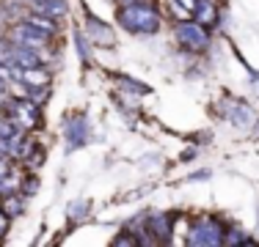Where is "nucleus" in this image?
I'll return each mask as SVG.
<instances>
[{
	"label": "nucleus",
	"instance_id": "1",
	"mask_svg": "<svg viewBox=\"0 0 259 247\" xmlns=\"http://www.w3.org/2000/svg\"><path fill=\"white\" fill-rule=\"evenodd\" d=\"M119 25L127 33H135V36H155L160 30V17H157L155 6H149L146 0L124 3L119 9Z\"/></svg>",
	"mask_w": 259,
	"mask_h": 247
},
{
	"label": "nucleus",
	"instance_id": "2",
	"mask_svg": "<svg viewBox=\"0 0 259 247\" xmlns=\"http://www.w3.org/2000/svg\"><path fill=\"white\" fill-rule=\"evenodd\" d=\"M174 33H177V41H180L185 49H190V52H204V49L209 47V33H207V28H204V25H199L196 20H182V22H177Z\"/></svg>",
	"mask_w": 259,
	"mask_h": 247
},
{
	"label": "nucleus",
	"instance_id": "3",
	"mask_svg": "<svg viewBox=\"0 0 259 247\" xmlns=\"http://www.w3.org/2000/svg\"><path fill=\"white\" fill-rule=\"evenodd\" d=\"M3 110L9 113V118L20 129H33L39 127V104L30 99H9L3 104Z\"/></svg>",
	"mask_w": 259,
	"mask_h": 247
},
{
	"label": "nucleus",
	"instance_id": "4",
	"mask_svg": "<svg viewBox=\"0 0 259 247\" xmlns=\"http://www.w3.org/2000/svg\"><path fill=\"white\" fill-rule=\"evenodd\" d=\"M188 244L193 247H215V244H224V228L218 225L215 220H199L188 233Z\"/></svg>",
	"mask_w": 259,
	"mask_h": 247
},
{
	"label": "nucleus",
	"instance_id": "5",
	"mask_svg": "<svg viewBox=\"0 0 259 247\" xmlns=\"http://www.w3.org/2000/svg\"><path fill=\"white\" fill-rule=\"evenodd\" d=\"M11 41H17V44H22V47H30V49H45L47 47V41H50V33H45V30H39L36 25H30L22 20L20 25H14L11 28Z\"/></svg>",
	"mask_w": 259,
	"mask_h": 247
},
{
	"label": "nucleus",
	"instance_id": "6",
	"mask_svg": "<svg viewBox=\"0 0 259 247\" xmlns=\"http://www.w3.org/2000/svg\"><path fill=\"white\" fill-rule=\"evenodd\" d=\"M64 135H66V143H69V151L85 146V140H89V124H85L83 115H72V118H66Z\"/></svg>",
	"mask_w": 259,
	"mask_h": 247
},
{
	"label": "nucleus",
	"instance_id": "7",
	"mask_svg": "<svg viewBox=\"0 0 259 247\" xmlns=\"http://www.w3.org/2000/svg\"><path fill=\"white\" fill-rule=\"evenodd\" d=\"M20 83L25 88H45V85H50V72L41 66H28L20 72Z\"/></svg>",
	"mask_w": 259,
	"mask_h": 247
},
{
	"label": "nucleus",
	"instance_id": "8",
	"mask_svg": "<svg viewBox=\"0 0 259 247\" xmlns=\"http://www.w3.org/2000/svg\"><path fill=\"white\" fill-rule=\"evenodd\" d=\"M85 33L91 36V41H97V44H113V30L108 28L105 22L94 20V17H85Z\"/></svg>",
	"mask_w": 259,
	"mask_h": 247
},
{
	"label": "nucleus",
	"instance_id": "9",
	"mask_svg": "<svg viewBox=\"0 0 259 247\" xmlns=\"http://www.w3.org/2000/svg\"><path fill=\"white\" fill-rule=\"evenodd\" d=\"M215 3L212 0H196V9H193V20L199 22V25H204V28H209L212 22H218V14H215Z\"/></svg>",
	"mask_w": 259,
	"mask_h": 247
},
{
	"label": "nucleus",
	"instance_id": "10",
	"mask_svg": "<svg viewBox=\"0 0 259 247\" xmlns=\"http://www.w3.org/2000/svg\"><path fill=\"white\" fill-rule=\"evenodd\" d=\"M33 9L53 17V20H58V17H66L69 6H66V0H33Z\"/></svg>",
	"mask_w": 259,
	"mask_h": 247
},
{
	"label": "nucleus",
	"instance_id": "11",
	"mask_svg": "<svg viewBox=\"0 0 259 247\" xmlns=\"http://www.w3.org/2000/svg\"><path fill=\"white\" fill-rule=\"evenodd\" d=\"M25 22H30V25H36V28L39 30H45V33H55V28H58V25H55V20L53 17H47V14H41V11H33V14H28L25 17Z\"/></svg>",
	"mask_w": 259,
	"mask_h": 247
},
{
	"label": "nucleus",
	"instance_id": "12",
	"mask_svg": "<svg viewBox=\"0 0 259 247\" xmlns=\"http://www.w3.org/2000/svg\"><path fill=\"white\" fill-rule=\"evenodd\" d=\"M0 209H3L9 217H17V214L22 212V201H20V195L17 193H6L3 195V201H0Z\"/></svg>",
	"mask_w": 259,
	"mask_h": 247
},
{
	"label": "nucleus",
	"instance_id": "13",
	"mask_svg": "<svg viewBox=\"0 0 259 247\" xmlns=\"http://www.w3.org/2000/svg\"><path fill=\"white\" fill-rule=\"evenodd\" d=\"M149 231H155L157 236H168V217L165 214H155V217L149 220Z\"/></svg>",
	"mask_w": 259,
	"mask_h": 247
},
{
	"label": "nucleus",
	"instance_id": "14",
	"mask_svg": "<svg viewBox=\"0 0 259 247\" xmlns=\"http://www.w3.org/2000/svg\"><path fill=\"white\" fill-rule=\"evenodd\" d=\"M240 118H245L251 124V118H254V115H251V110H248V104H234V113L229 115V121L234 124V127H243V121Z\"/></svg>",
	"mask_w": 259,
	"mask_h": 247
},
{
	"label": "nucleus",
	"instance_id": "15",
	"mask_svg": "<svg viewBox=\"0 0 259 247\" xmlns=\"http://www.w3.org/2000/svg\"><path fill=\"white\" fill-rule=\"evenodd\" d=\"M83 214H89V203H72V220H80Z\"/></svg>",
	"mask_w": 259,
	"mask_h": 247
},
{
	"label": "nucleus",
	"instance_id": "16",
	"mask_svg": "<svg viewBox=\"0 0 259 247\" xmlns=\"http://www.w3.org/2000/svg\"><path fill=\"white\" fill-rule=\"evenodd\" d=\"M234 242H245V233L237 231V228H234V233H229V236L224 233V244H234Z\"/></svg>",
	"mask_w": 259,
	"mask_h": 247
},
{
	"label": "nucleus",
	"instance_id": "17",
	"mask_svg": "<svg viewBox=\"0 0 259 247\" xmlns=\"http://www.w3.org/2000/svg\"><path fill=\"white\" fill-rule=\"evenodd\" d=\"M135 242H138V239H135L133 233H121V236L113 239V244H135Z\"/></svg>",
	"mask_w": 259,
	"mask_h": 247
},
{
	"label": "nucleus",
	"instance_id": "18",
	"mask_svg": "<svg viewBox=\"0 0 259 247\" xmlns=\"http://www.w3.org/2000/svg\"><path fill=\"white\" fill-rule=\"evenodd\" d=\"M9 214H6V212H0V239H3L6 236V233H9Z\"/></svg>",
	"mask_w": 259,
	"mask_h": 247
},
{
	"label": "nucleus",
	"instance_id": "19",
	"mask_svg": "<svg viewBox=\"0 0 259 247\" xmlns=\"http://www.w3.org/2000/svg\"><path fill=\"white\" fill-rule=\"evenodd\" d=\"M0 157H9V138L0 135Z\"/></svg>",
	"mask_w": 259,
	"mask_h": 247
},
{
	"label": "nucleus",
	"instance_id": "20",
	"mask_svg": "<svg viewBox=\"0 0 259 247\" xmlns=\"http://www.w3.org/2000/svg\"><path fill=\"white\" fill-rule=\"evenodd\" d=\"M9 173H11L9 162H6V157H0V178H3V176H9Z\"/></svg>",
	"mask_w": 259,
	"mask_h": 247
},
{
	"label": "nucleus",
	"instance_id": "21",
	"mask_svg": "<svg viewBox=\"0 0 259 247\" xmlns=\"http://www.w3.org/2000/svg\"><path fill=\"white\" fill-rule=\"evenodd\" d=\"M174 3H180L182 9H188V11H193V9H196V0H174Z\"/></svg>",
	"mask_w": 259,
	"mask_h": 247
},
{
	"label": "nucleus",
	"instance_id": "22",
	"mask_svg": "<svg viewBox=\"0 0 259 247\" xmlns=\"http://www.w3.org/2000/svg\"><path fill=\"white\" fill-rule=\"evenodd\" d=\"M25 193H36V178H28L25 181Z\"/></svg>",
	"mask_w": 259,
	"mask_h": 247
},
{
	"label": "nucleus",
	"instance_id": "23",
	"mask_svg": "<svg viewBox=\"0 0 259 247\" xmlns=\"http://www.w3.org/2000/svg\"><path fill=\"white\" fill-rule=\"evenodd\" d=\"M0 99H9V96H6V83H3V80H0Z\"/></svg>",
	"mask_w": 259,
	"mask_h": 247
},
{
	"label": "nucleus",
	"instance_id": "24",
	"mask_svg": "<svg viewBox=\"0 0 259 247\" xmlns=\"http://www.w3.org/2000/svg\"><path fill=\"white\" fill-rule=\"evenodd\" d=\"M254 135H256V138H259V118H256V129H254Z\"/></svg>",
	"mask_w": 259,
	"mask_h": 247
},
{
	"label": "nucleus",
	"instance_id": "25",
	"mask_svg": "<svg viewBox=\"0 0 259 247\" xmlns=\"http://www.w3.org/2000/svg\"><path fill=\"white\" fill-rule=\"evenodd\" d=\"M124 3H141V0H124Z\"/></svg>",
	"mask_w": 259,
	"mask_h": 247
},
{
	"label": "nucleus",
	"instance_id": "26",
	"mask_svg": "<svg viewBox=\"0 0 259 247\" xmlns=\"http://www.w3.org/2000/svg\"><path fill=\"white\" fill-rule=\"evenodd\" d=\"M25 3H33V0H25Z\"/></svg>",
	"mask_w": 259,
	"mask_h": 247
}]
</instances>
